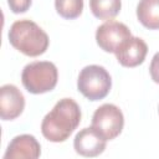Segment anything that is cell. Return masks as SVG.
Masks as SVG:
<instances>
[{
    "label": "cell",
    "mask_w": 159,
    "mask_h": 159,
    "mask_svg": "<svg viewBox=\"0 0 159 159\" xmlns=\"http://www.w3.org/2000/svg\"><path fill=\"white\" fill-rule=\"evenodd\" d=\"M81 116V108L77 102L72 98L60 99L42 119V135L53 143L65 142L78 127Z\"/></svg>",
    "instance_id": "1"
},
{
    "label": "cell",
    "mask_w": 159,
    "mask_h": 159,
    "mask_svg": "<svg viewBox=\"0 0 159 159\" xmlns=\"http://www.w3.org/2000/svg\"><path fill=\"white\" fill-rule=\"evenodd\" d=\"M9 42L14 48L29 57H37L48 47L47 34L34 21L24 19L15 21L9 30Z\"/></svg>",
    "instance_id": "2"
},
{
    "label": "cell",
    "mask_w": 159,
    "mask_h": 159,
    "mask_svg": "<svg viewBox=\"0 0 159 159\" xmlns=\"http://www.w3.org/2000/svg\"><path fill=\"white\" fill-rule=\"evenodd\" d=\"M58 80L57 67L50 61H35L26 65L21 73L25 89L32 94L52 91Z\"/></svg>",
    "instance_id": "3"
},
{
    "label": "cell",
    "mask_w": 159,
    "mask_h": 159,
    "mask_svg": "<svg viewBox=\"0 0 159 159\" xmlns=\"http://www.w3.org/2000/svg\"><path fill=\"white\" fill-rule=\"evenodd\" d=\"M112 80L107 70L98 65H89L81 70L77 80L78 91L89 101L103 99L111 91Z\"/></svg>",
    "instance_id": "4"
},
{
    "label": "cell",
    "mask_w": 159,
    "mask_h": 159,
    "mask_svg": "<svg viewBox=\"0 0 159 159\" xmlns=\"http://www.w3.org/2000/svg\"><path fill=\"white\" fill-rule=\"evenodd\" d=\"M124 125V117L122 111L112 103L99 106L92 117V128L97 130L106 140L117 138Z\"/></svg>",
    "instance_id": "5"
},
{
    "label": "cell",
    "mask_w": 159,
    "mask_h": 159,
    "mask_svg": "<svg viewBox=\"0 0 159 159\" xmlns=\"http://www.w3.org/2000/svg\"><path fill=\"white\" fill-rule=\"evenodd\" d=\"M129 37H132L129 27L116 20H107L101 26H98L96 31L97 45L106 52L116 53V51Z\"/></svg>",
    "instance_id": "6"
},
{
    "label": "cell",
    "mask_w": 159,
    "mask_h": 159,
    "mask_svg": "<svg viewBox=\"0 0 159 159\" xmlns=\"http://www.w3.org/2000/svg\"><path fill=\"white\" fill-rule=\"evenodd\" d=\"M25 108V97L14 84H4L0 88V117L2 120L17 118Z\"/></svg>",
    "instance_id": "7"
},
{
    "label": "cell",
    "mask_w": 159,
    "mask_h": 159,
    "mask_svg": "<svg viewBox=\"0 0 159 159\" xmlns=\"http://www.w3.org/2000/svg\"><path fill=\"white\" fill-rule=\"evenodd\" d=\"M106 144L107 140L92 127L81 129L73 139V148L82 157H97L102 154Z\"/></svg>",
    "instance_id": "8"
},
{
    "label": "cell",
    "mask_w": 159,
    "mask_h": 159,
    "mask_svg": "<svg viewBox=\"0 0 159 159\" xmlns=\"http://www.w3.org/2000/svg\"><path fill=\"white\" fill-rule=\"evenodd\" d=\"M41 154V145L31 134H20L11 139L4 154L5 159H36Z\"/></svg>",
    "instance_id": "9"
},
{
    "label": "cell",
    "mask_w": 159,
    "mask_h": 159,
    "mask_svg": "<svg viewBox=\"0 0 159 159\" xmlns=\"http://www.w3.org/2000/svg\"><path fill=\"white\" fill-rule=\"evenodd\" d=\"M148 46L140 37H129L117 51V61L123 67H137L145 60Z\"/></svg>",
    "instance_id": "10"
},
{
    "label": "cell",
    "mask_w": 159,
    "mask_h": 159,
    "mask_svg": "<svg viewBox=\"0 0 159 159\" xmlns=\"http://www.w3.org/2000/svg\"><path fill=\"white\" fill-rule=\"evenodd\" d=\"M137 17L144 27L159 30V0H139Z\"/></svg>",
    "instance_id": "11"
},
{
    "label": "cell",
    "mask_w": 159,
    "mask_h": 159,
    "mask_svg": "<svg viewBox=\"0 0 159 159\" xmlns=\"http://www.w3.org/2000/svg\"><path fill=\"white\" fill-rule=\"evenodd\" d=\"M92 14L99 20H112L122 7L120 0H89Z\"/></svg>",
    "instance_id": "12"
},
{
    "label": "cell",
    "mask_w": 159,
    "mask_h": 159,
    "mask_svg": "<svg viewBox=\"0 0 159 159\" xmlns=\"http://www.w3.org/2000/svg\"><path fill=\"white\" fill-rule=\"evenodd\" d=\"M55 7L60 16L73 20L82 14L83 0H55Z\"/></svg>",
    "instance_id": "13"
},
{
    "label": "cell",
    "mask_w": 159,
    "mask_h": 159,
    "mask_svg": "<svg viewBox=\"0 0 159 159\" xmlns=\"http://www.w3.org/2000/svg\"><path fill=\"white\" fill-rule=\"evenodd\" d=\"M32 0H7V5L14 14L26 12L31 6Z\"/></svg>",
    "instance_id": "14"
},
{
    "label": "cell",
    "mask_w": 159,
    "mask_h": 159,
    "mask_svg": "<svg viewBox=\"0 0 159 159\" xmlns=\"http://www.w3.org/2000/svg\"><path fill=\"white\" fill-rule=\"evenodd\" d=\"M149 72H150V77L152 80L159 84V52H157L153 58H152V62H150V66H149Z\"/></svg>",
    "instance_id": "15"
}]
</instances>
